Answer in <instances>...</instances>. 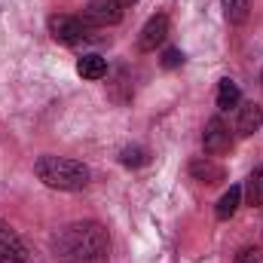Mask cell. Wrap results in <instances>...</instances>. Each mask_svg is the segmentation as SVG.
Instances as JSON below:
<instances>
[{
  "mask_svg": "<svg viewBox=\"0 0 263 263\" xmlns=\"http://www.w3.org/2000/svg\"><path fill=\"white\" fill-rule=\"evenodd\" d=\"M34 172L52 190H83L89 184V168L77 159H65V156H40L34 162Z\"/></svg>",
  "mask_w": 263,
  "mask_h": 263,
  "instance_id": "7a4b0ae2",
  "label": "cell"
},
{
  "mask_svg": "<svg viewBox=\"0 0 263 263\" xmlns=\"http://www.w3.org/2000/svg\"><path fill=\"white\" fill-rule=\"evenodd\" d=\"M260 83H263V73H260Z\"/></svg>",
  "mask_w": 263,
  "mask_h": 263,
  "instance_id": "ffe728a7",
  "label": "cell"
},
{
  "mask_svg": "<svg viewBox=\"0 0 263 263\" xmlns=\"http://www.w3.org/2000/svg\"><path fill=\"white\" fill-rule=\"evenodd\" d=\"M181 65H184V52H181V49H168V52L162 55V67L172 70V67H181Z\"/></svg>",
  "mask_w": 263,
  "mask_h": 263,
  "instance_id": "2e32d148",
  "label": "cell"
},
{
  "mask_svg": "<svg viewBox=\"0 0 263 263\" xmlns=\"http://www.w3.org/2000/svg\"><path fill=\"white\" fill-rule=\"evenodd\" d=\"M55 254L62 263H107L110 257V239L107 230L95 220L67 223L52 239Z\"/></svg>",
  "mask_w": 263,
  "mask_h": 263,
  "instance_id": "6da1fadb",
  "label": "cell"
},
{
  "mask_svg": "<svg viewBox=\"0 0 263 263\" xmlns=\"http://www.w3.org/2000/svg\"><path fill=\"white\" fill-rule=\"evenodd\" d=\"M18 263H40V257H37V251H31V254H28L25 260H18Z\"/></svg>",
  "mask_w": 263,
  "mask_h": 263,
  "instance_id": "ac0fdd59",
  "label": "cell"
},
{
  "mask_svg": "<svg viewBox=\"0 0 263 263\" xmlns=\"http://www.w3.org/2000/svg\"><path fill=\"white\" fill-rule=\"evenodd\" d=\"M147 162H150V156H147L144 147H126V150H123V165L138 168V165H147Z\"/></svg>",
  "mask_w": 263,
  "mask_h": 263,
  "instance_id": "9a60e30c",
  "label": "cell"
},
{
  "mask_svg": "<svg viewBox=\"0 0 263 263\" xmlns=\"http://www.w3.org/2000/svg\"><path fill=\"white\" fill-rule=\"evenodd\" d=\"M28 254H31V248L25 245V239L15 230H9L6 223H0V263H18Z\"/></svg>",
  "mask_w": 263,
  "mask_h": 263,
  "instance_id": "8992f818",
  "label": "cell"
},
{
  "mask_svg": "<svg viewBox=\"0 0 263 263\" xmlns=\"http://www.w3.org/2000/svg\"><path fill=\"white\" fill-rule=\"evenodd\" d=\"M202 144H205V153L211 156H220L233 147V138H230V129L223 126V120H208L205 123V132H202Z\"/></svg>",
  "mask_w": 263,
  "mask_h": 263,
  "instance_id": "5b68a950",
  "label": "cell"
},
{
  "mask_svg": "<svg viewBox=\"0 0 263 263\" xmlns=\"http://www.w3.org/2000/svg\"><path fill=\"white\" fill-rule=\"evenodd\" d=\"M239 199H242V187H230L220 196V202H217V217L220 220H230L236 214V208H239Z\"/></svg>",
  "mask_w": 263,
  "mask_h": 263,
  "instance_id": "4fadbf2b",
  "label": "cell"
},
{
  "mask_svg": "<svg viewBox=\"0 0 263 263\" xmlns=\"http://www.w3.org/2000/svg\"><path fill=\"white\" fill-rule=\"evenodd\" d=\"M83 18L89 25H117L123 18V0H89Z\"/></svg>",
  "mask_w": 263,
  "mask_h": 263,
  "instance_id": "277c9868",
  "label": "cell"
},
{
  "mask_svg": "<svg viewBox=\"0 0 263 263\" xmlns=\"http://www.w3.org/2000/svg\"><path fill=\"white\" fill-rule=\"evenodd\" d=\"M168 37V15H153L147 25H144V31H141V37H138V49L141 52H153L162 40Z\"/></svg>",
  "mask_w": 263,
  "mask_h": 263,
  "instance_id": "52a82bcc",
  "label": "cell"
},
{
  "mask_svg": "<svg viewBox=\"0 0 263 263\" xmlns=\"http://www.w3.org/2000/svg\"><path fill=\"white\" fill-rule=\"evenodd\" d=\"M223 9L233 25H242L248 18V0H223Z\"/></svg>",
  "mask_w": 263,
  "mask_h": 263,
  "instance_id": "5bb4252c",
  "label": "cell"
},
{
  "mask_svg": "<svg viewBox=\"0 0 263 263\" xmlns=\"http://www.w3.org/2000/svg\"><path fill=\"white\" fill-rule=\"evenodd\" d=\"M260 123H263L260 104L248 101L245 107H239V132H242V135H254V132L260 129Z\"/></svg>",
  "mask_w": 263,
  "mask_h": 263,
  "instance_id": "9c48e42d",
  "label": "cell"
},
{
  "mask_svg": "<svg viewBox=\"0 0 263 263\" xmlns=\"http://www.w3.org/2000/svg\"><path fill=\"white\" fill-rule=\"evenodd\" d=\"M49 34L55 43H65V46H77L86 40V22L83 18H73V15H52L49 18Z\"/></svg>",
  "mask_w": 263,
  "mask_h": 263,
  "instance_id": "3957f363",
  "label": "cell"
},
{
  "mask_svg": "<svg viewBox=\"0 0 263 263\" xmlns=\"http://www.w3.org/2000/svg\"><path fill=\"white\" fill-rule=\"evenodd\" d=\"M77 73H80L83 80H101V77L107 73V62H104L101 55H83V59L77 62Z\"/></svg>",
  "mask_w": 263,
  "mask_h": 263,
  "instance_id": "30bf717a",
  "label": "cell"
},
{
  "mask_svg": "<svg viewBox=\"0 0 263 263\" xmlns=\"http://www.w3.org/2000/svg\"><path fill=\"white\" fill-rule=\"evenodd\" d=\"M123 3H135V0H123Z\"/></svg>",
  "mask_w": 263,
  "mask_h": 263,
  "instance_id": "d6986e66",
  "label": "cell"
},
{
  "mask_svg": "<svg viewBox=\"0 0 263 263\" xmlns=\"http://www.w3.org/2000/svg\"><path fill=\"white\" fill-rule=\"evenodd\" d=\"M239 101H242L239 86H236L233 80H220V86H217V107H220V110H230V107H236Z\"/></svg>",
  "mask_w": 263,
  "mask_h": 263,
  "instance_id": "8fae6325",
  "label": "cell"
},
{
  "mask_svg": "<svg viewBox=\"0 0 263 263\" xmlns=\"http://www.w3.org/2000/svg\"><path fill=\"white\" fill-rule=\"evenodd\" d=\"M190 175H193L196 181H202V184H220V181L227 178V172H223L217 162H211L208 156H205V159H193V162H190Z\"/></svg>",
  "mask_w": 263,
  "mask_h": 263,
  "instance_id": "ba28073f",
  "label": "cell"
},
{
  "mask_svg": "<svg viewBox=\"0 0 263 263\" xmlns=\"http://www.w3.org/2000/svg\"><path fill=\"white\" fill-rule=\"evenodd\" d=\"M236 263H263V248H245L236 257Z\"/></svg>",
  "mask_w": 263,
  "mask_h": 263,
  "instance_id": "e0dca14e",
  "label": "cell"
},
{
  "mask_svg": "<svg viewBox=\"0 0 263 263\" xmlns=\"http://www.w3.org/2000/svg\"><path fill=\"white\" fill-rule=\"evenodd\" d=\"M245 196H248V205H263V165H257L251 172V178L245 181Z\"/></svg>",
  "mask_w": 263,
  "mask_h": 263,
  "instance_id": "7c38bea8",
  "label": "cell"
}]
</instances>
